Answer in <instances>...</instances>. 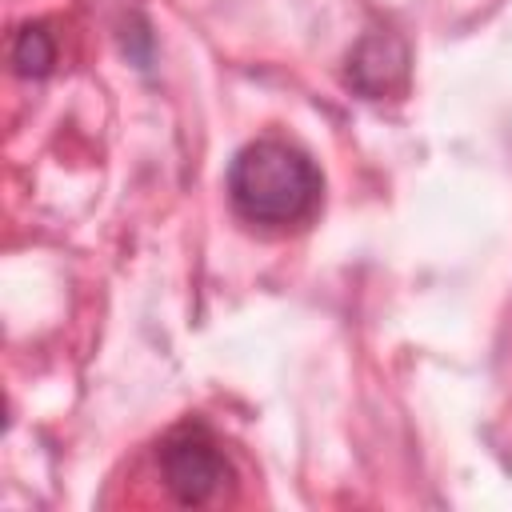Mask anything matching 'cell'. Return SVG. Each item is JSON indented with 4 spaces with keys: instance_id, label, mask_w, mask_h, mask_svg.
<instances>
[{
    "instance_id": "cell-1",
    "label": "cell",
    "mask_w": 512,
    "mask_h": 512,
    "mask_svg": "<svg viewBox=\"0 0 512 512\" xmlns=\"http://www.w3.org/2000/svg\"><path fill=\"white\" fill-rule=\"evenodd\" d=\"M320 196L324 180L316 164L288 140H252L228 164V200L248 224L296 228L316 216Z\"/></svg>"
},
{
    "instance_id": "cell-2",
    "label": "cell",
    "mask_w": 512,
    "mask_h": 512,
    "mask_svg": "<svg viewBox=\"0 0 512 512\" xmlns=\"http://www.w3.org/2000/svg\"><path fill=\"white\" fill-rule=\"evenodd\" d=\"M156 464H160V480L168 496L184 508H212V504L232 500L236 472L228 456L220 452V444L200 424H184L168 432L156 452Z\"/></svg>"
},
{
    "instance_id": "cell-3",
    "label": "cell",
    "mask_w": 512,
    "mask_h": 512,
    "mask_svg": "<svg viewBox=\"0 0 512 512\" xmlns=\"http://www.w3.org/2000/svg\"><path fill=\"white\" fill-rule=\"evenodd\" d=\"M408 72V48L396 36H364L356 44V52L348 56V84L364 96H384L396 84H404Z\"/></svg>"
},
{
    "instance_id": "cell-4",
    "label": "cell",
    "mask_w": 512,
    "mask_h": 512,
    "mask_svg": "<svg viewBox=\"0 0 512 512\" xmlns=\"http://www.w3.org/2000/svg\"><path fill=\"white\" fill-rule=\"evenodd\" d=\"M12 64L20 76H48L56 64V40L44 24H24L12 40Z\"/></svg>"
}]
</instances>
